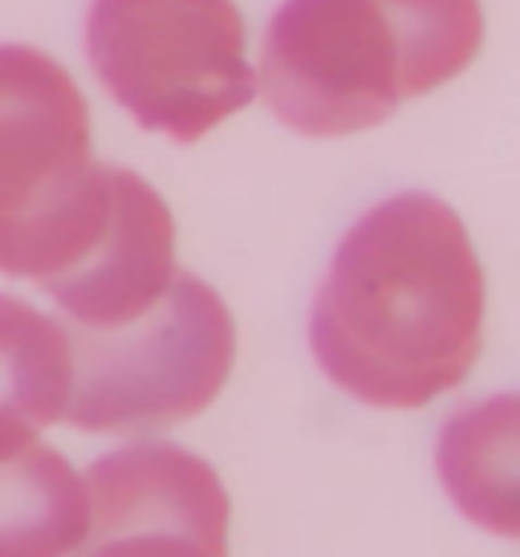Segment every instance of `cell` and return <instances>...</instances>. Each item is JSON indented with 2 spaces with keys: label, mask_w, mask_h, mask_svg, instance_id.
<instances>
[{
  "label": "cell",
  "mask_w": 520,
  "mask_h": 557,
  "mask_svg": "<svg viewBox=\"0 0 520 557\" xmlns=\"http://www.w3.org/2000/svg\"><path fill=\"white\" fill-rule=\"evenodd\" d=\"M484 301V269L456 208L398 191L337 240L309 306V350L350 399L414 411L472 374Z\"/></svg>",
  "instance_id": "obj_1"
},
{
  "label": "cell",
  "mask_w": 520,
  "mask_h": 557,
  "mask_svg": "<svg viewBox=\"0 0 520 557\" xmlns=\"http://www.w3.org/2000/svg\"><path fill=\"white\" fill-rule=\"evenodd\" d=\"M435 476L468 525L520 542V391L468 403L444 419Z\"/></svg>",
  "instance_id": "obj_8"
},
{
  "label": "cell",
  "mask_w": 520,
  "mask_h": 557,
  "mask_svg": "<svg viewBox=\"0 0 520 557\" xmlns=\"http://www.w3.org/2000/svg\"><path fill=\"white\" fill-rule=\"evenodd\" d=\"M86 53L143 131L199 143L257 98L236 0H90Z\"/></svg>",
  "instance_id": "obj_4"
},
{
  "label": "cell",
  "mask_w": 520,
  "mask_h": 557,
  "mask_svg": "<svg viewBox=\"0 0 520 557\" xmlns=\"http://www.w3.org/2000/svg\"><path fill=\"white\" fill-rule=\"evenodd\" d=\"M82 476L90 496L86 545L126 533H179L212 557H228V488L196 451L168 440H135L98 456Z\"/></svg>",
  "instance_id": "obj_6"
},
{
  "label": "cell",
  "mask_w": 520,
  "mask_h": 557,
  "mask_svg": "<svg viewBox=\"0 0 520 557\" xmlns=\"http://www.w3.org/2000/svg\"><path fill=\"white\" fill-rule=\"evenodd\" d=\"M65 330L74 346L65 423L90 435H151L196 419L220 399L236 362L228 301L187 269L138 322Z\"/></svg>",
  "instance_id": "obj_5"
},
{
  "label": "cell",
  "mask_w": 520,
  "mask_h": 557,
  "mask_svg": "<svg viewBox=\"0 0 520 557\" xmlns=\"http://www.w3.org/2000/svg\"><path fill=\"white\" fill-rule=\"evenodd\" d=\"M175 277V216L168 200L138 171L114 168L107 233L70 273L41 289L58 301L65 325L119 330L151 313Z\"/></svg>",
  "instance_id": "obj_7"
},
{
  "label": "cell",
  "mask_w": 520,
  "mask_h": 557,
  "mask_svg": "<svg viewBox=\"0 0 520 557\" xmlns=\"http://www.w3.org/2000/svg\"><path fill=\"white\" fill-rule=\"evenodd\" d=\"M74 395V346L62 318L0 294V460L41 444L65 423Z\"/></svg>",
  "instance_id": "obj_9"
},
{
  "label": "cell",
  "mask_w": 520,
  "mask_h": 557,
  "mask_svg": "<svg viewBox=\"0 0 520 557\" xmlns=\"http://www.w3.org/2000/svg\"><path fill=\"white\" fill-rule=\"evenodd\" d=\"M90 537L86 476L58 448L0 460V557H77Z\"/></svg>",
  "instance_id": "obj_10"
},
{
  "label": "cell",
  "mask_w": 520,
  "mask_h": 557,
  "mask_svg": "<svg viewBox=\"0 0 520 557\" xmlns=\"http://www.w3.org/2000/svg\"><path fill=\"white\" fill-rule=\"evenodd\" d=\"M480 46V0H281L252 70L276 123L346 139L459 78Z\"/></svg>",
  "instance_id": "obj_2"
},
{
  "label": "cell",
  "mask_w": 520,
  "mask_h": 557,
  "mask_svg": "<svg viewBox=\"0 0 520 557\" xmlns=\"http://www.w3.org/2000/svg\"><path fill=\"white\" fill-rule=\"evenodd\" d=\"M114 163H98L90 107L58 58L0 46V273L49 285L107 233Z\"/></svg>",
  "instance_id": "obj_3"
},
{
  "label": "cell",
  "mask_w": 520,
  "mask_h": 557,
  "mask_svg": "<svg viewBox=\"0 0 520 557\" xmlns=\"http://www.w3.org/2000/svg\"><path fill=\"white\" fill-rule=\"evenodd\" d=\"M77 557H212V554L203 545L179 537V533H126V537L86 545Z\"/></svg>",
  "instance_id": "obj_11"
}]
</instances>
